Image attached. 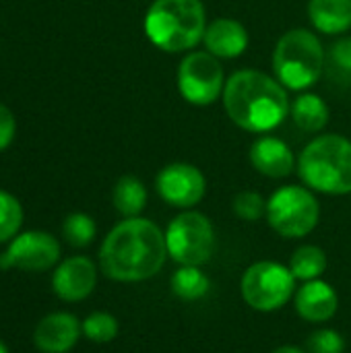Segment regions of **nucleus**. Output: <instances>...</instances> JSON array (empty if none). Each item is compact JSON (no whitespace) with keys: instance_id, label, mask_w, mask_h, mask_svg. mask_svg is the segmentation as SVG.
I'll return each instance as SVG.
<instances>
[{"instance_id":"12","label":"nucleus","mask_w":351,"mask_h":353,"mask_svg":"<svg viewBox=\"0 0 351 353\" xmlns=\"http://www.w3.org/2000/svg\"><path fill=\"white\" fill-rule=\"evenodd\" d=\"M97 285V267L87 256H68L54 267L52 290L62 302H83Z\"/></svg>"},{"instance_id":"23","label":"nucleus","mask_w":351,"mask_h":353,"mask_svg":"<svg viewBox=\"0 0 351 353\" xmlns=\"http://www.w3.org/2000/svg\"><path fill=\"white\" fill-rule=\"evenodd\" d=\"M23 225V207L6 190H0V244H8Z\"/></svg>"},{"instance_id":"13","label":"nucleus","mask_w":351,"mask_h":353,"mask_svg":"<svg viewBox=\"0 0 351 353\" xmlns=\"http://www.w3.org/2000/svg\"><path fill=\"white\" fill-rule=\"evenodd\" d=\"M83 335L81 321L70 312H52L43 316L35 331L33 343L41 353H68Z\"/></svg>"},{"instance_id":"10","label":"nucleus","mask_w":351,"mask_h":353,"mask_svg":"<svg viewBox=\"0 0 351 353\" xmlns=\"http://www.w3.org/2000/svg\"><path fill=\"white\" fill-rule=\"evenodd\" d=\"M60 263V242L50 232L29 230L17 234L0 254V269L41 273Z\"/></svg>"},{"instance_id":"2","label":"nucleus","mask_w":351,"mask_h":353,"mask_svg":"<svg viewBox=\"0 0 351 353\" xmlns=\"http://www.w3.org/2000/svg\"><path fill=\"white\" fill-rule=\"evenodd\" d=\"M223 105L234 124L248 132H269L290 114L283 85L261 70H238L223 87Z\"/></svg>"},{"instance_id":"20","label":"nucleus","mask_w":351,"mask_h":353,"mask_svg":"<svg viewBox=\"0 0 351 353\" xmlns=\"http://www.w3.org/2000/svg\"><path fill=\"white\" fill-rule=\"evenodd\" d=\"M327 265L329 261L325 250L314 244L300 246L290 259V271L294 273L296 281H304V283L319 279L327 271Z\"/></svg>"},{"instance_id":"15","label":"nucleus","mask_w":351,"mask_h":353,"mask_svg":"<svg viewBox=\"0 0 351 353\" xmlns=\"http://www.w3.org/2000/svg\"><path fill=\"white\" fill-rule=\"evenodd\" d=\"M252 168L267 178H288L296 168V157L288 143L277 137H261L250 147Z\"/></svg>"},{"instance_id":"19","label":"nucleus","mask_w":351,"mask_h":353,"mask_svg":"<svg viewBox=\"0 0 351 353\" xmlns=\"http://www.w3.org/2000/svg\"><path fill=\"white\" fill-rule=\"evenodd\" d=\"M112 203L124 219L139 217L147 205V188L139 178L122 176L112 190Z\"/></svg>"},{"instance_id":"8","label":"nucleus","mask_w":351,"mask_h":353,"mask_svg":"<svg viewBox=\"0 0 351 353\" xmlns=\"http://www.w3.org/2000/svg\"><path fill=\"white\" fill-rule=\"evenodd\" d=\"M242 298L257 312H275L283 308L294 292L296 277L290 267L275 261H261L250 265L242 275Z\"/></svg>"},{"instance_id":"25","label":"nucleus","mask_w":351,"mask_h":353,"mask_svg":"<svg viewBox=\"0 0 351 353\" xmlns=\"http://www.w3.org/2000/svg\"><path fill=\"white\" fill-rule=\"evenodd\" d=\"M232 209L244 221H259L267 215V201L254 190H242L234 196Z\"/></svg>"},{"instance_id":"21","label":"nucleus","mask_w":351,"mask_h":353,"mask_svg":"<svg viewBox=\"0 0 351 353\" xmlns=\"http://www.w3.org/2000/svg\"><path fill=\"white\" fill-rule=\"evenodd\" d=\"M172 292L176 298L184 302H197L205 298L211 290L209 277L201 271V267H180L172 275Z\"/></svg>"},{"instance_id":"30","label":"nucleus","mask_w":351,"mask_h":353,"mask_svg":"<svg viewBox=\"0 0 351 353\" xmlns=\"http://www.w3.org/2000/svg\"><path fill=\"white\" fill-rule=\"evenodd\" d=\"M0 353H10L8 352V347H6V343H4L2 339H0Z\"/></svg>"},{"instance_id":"16","label":"nucleus","mask_w":351,"mask_h":353,"mask_svg":"<svg viewBox=\"0 0 351 353\" xmlns=\"http://www.w3.org/2000/svg\"><path fill=\"white\" fill-rule=\"evenodd\" d=\"M207 52L217 58H238L248 48V31L244 25L236 19H215L207 25L205 37H203Z\"/></svg>"},{"instance_id":"9","label":"nucleus","mask_w":351,"mask_h":353,"mask_svg":"<svg viewBox=\"0 0 351 353\" xmlns=\"http://www.w3.org/2000/svg\"><path fill=\"white\" fill-rule=\"evenodd\" d=\"M178 91L192 105H211L223 95L225 79L219 58L209 52H190L178 66Z\"/></svg>"},{"instance_id":"6","label":"nucleus","mask_w":351,"mask_h":353,"mask_svg":"<svg viewBox=\"0 0 351 353\" xmlns=\"http://www.w3.org/2000/svg\"><path fill=\"white\" fill-rule=\"evenodd\" d=\"M168 254L180 267H203L215 252V230L207 215L182 211L166 230Z\"/></svg>"},{"instance_id":"24","label":"nucleus","mask_w":351,"mask_h":353,"mask_svg":"<svg viewBox=\"0 0 351 353\" xmlns=\"http://www.w3.org/2000/svg\"><path fill=\"white\" fill-rule=\"evenodd\" d=\"M83 335L93 343H110L118 337V319L110 312H91L83 323Z\"/></svg>"},{"instance_id":"7","label":"nucleus","mask_w":351,"mask_h":353,"mask_svg":"<svg viewBox=\"0 0 351 353\" xmlns=\"http://www.w3.org/2000/svg\"><path fill=\"white\" fill-rule=\"evenodd\" d=\"M321 205L304 186H283L267 201V221L283 238H304L314 232Z\"/></svg>"},{"instance_id":"11","label":"nucleus","mask_w":351,"mask_h":353,"mask_svg":"<svg viewBox=\"0 0 351 353\" xmlns=\"http://www.w3.org/2000/svg\"><path fill=\"white\" fill-rule=\"evenodd\" d=\"M155 188L163 203L186 211L203 201L207 182L199 168H194L190 163L176 161V163L166 165L157 174Z\"/></svg>"},{"instance_id":"1","label":"nucleus","mask_w":351,"mask_h":353,"mask_svg":"<svg viewBox=\"0 0 351 353\" xmlns=\"http://www.w3.org/2000/svg\"><path fill=\"white\" fill-rule=\"evenodd\" d=\"M166 234L157 223L128 217L114 225L99 248L101 273L118 283H139L155 277L168 259Z\"/></svg>"},{"instance_id":"18","label":"nucleus","mask_w":351,"mask_h":353,"mask_svg":"<svg viewBox=\"0 0 351 353\" xmlns=\"http://www.w3.org/2000/svg\"><path fill=\"white\" fill-rule=\"evenodd\" d=\"M290 114H292L294 124L308 134L321 132L329 124V105L325 103L323 97H319L314 93L300 95L290 105Z\"/></svg>"},{"instance_id":"22","label":"nucleus","mask_w":351,"mask_h":353,"mask_svg":"<svg viewBox=\"0 0 351 353\" xmlns=\"http://www.w3.org/2000/svg\"><path fill=\"white\" fill-rule=\"evenodd\" d=\"M97 225L87 213H70L62 223V238L72 248H85L95 240Z\"/></svg>"},{"instance_id":"28","label":"nucleus","mask_w":351,"mask_h":353,"mask_svg":"<svg viewBox=\"0 0 351 353\" xmlns=\"http://www.w3.org/2000/svg\"><path fill=\"white\" fill-rule=\"evenodd\" d=\"M14 132H17L14 116L4 103H0V151H4L12 143Z\"/></svg>"},{"instance_id":"17","label":"nucleus","mask_w":351,"mask_h":353,"mask_svg":"<svg viewBox=\"0 0 351 353\" xmlns=\"http://www.w3.org/2000/svg\"><path fill=\"white\" fill-rule=\"evenodd\" d=\"M308 19L321 33H345L351 27V0H310Z\"/></svg>"},{"instance_id":"4","label":"nucleus","mask_w":351,"mask_h":353,"mask_svg":"<svg viewBox=\"0 0 351 353\" xmlns=\"http://www.w3.org/2000/svg\"><path fill=\"white\" fill-rule=\"evenodd\" d=\"M302 182L323 194H351V141L341 134L317 137L298 159Z\"/></svg>"},{"instance_id":"14","label":"nucleus","mask_w":351,"mask_h":353,"mask_svg":"<svg viewBox=\"0 0 351 353\" xmlns=\"http://www.w3.org/2000/svg\"><path fill=\"white\" fill-rule=\"evenodd\" d=\"M294 306L300 319L306 323H327L337 314L339 298L333 285L327 281L314 279L306 281L296 294H294Z\"/></svg>"},{"instance_id":"29","label":"nucleus","mask_w":351,"mask_h":353,"mask_svg":"<svg viewBox=\"0 0 351 353\" xmlns=\"http://www.w3.org/2000/svg\"><path fill=\"white\" fill-rule=\"evenodd\" d=\"M271 353H304V352H302V350H298V347H292V345H283V347L273 350Z\"/></svg>"},{"instance_id":"26","label":"nucleus","mask_w":351,"mask_h":353,"mask_svg":"<svg viewBox=\"0 0 351 353\" xmlns=\"http://www.w3.org/2000/svg\"><path fill=\"white\" fill-rule=\"evenodd\" d=\"M345 339L333 329H319L308 337V353H343Z\"/></svg>"},{"instance_id":"5","label":"nucleus","mask_w":351,"mask_h":353,"mask_svg":"<svg viewBox=\"0 0 351 353\" xmlns=\"http://www.w3.org/2000/svg\"><path fill=\"white\" fill-rule=\"evenodd\" d=\"M327 54L317 33L308 29H292L283 33L273 50V70L277 81L292 89L302 91L312 87L325 68Z\"/></svg>"},{"instance_id":"27","label":"nucleus","mask_w":351,"mask_h":353,"mask_svg":"<svg viewBox=\"0 0 351 353\" xmlns=\"http://www.w3.org/2000/svg\"><path fill=\"white\" fill-rule=\"evenodd\" d=\"M329 66L335 74L341 77H351V37H341L337 39L327 54Z\"/></svg>"},{"instance_id":"3","label":"nucleus","mask_w":351,"mask_h":353,"mask_svg":"<svg viewBox=\"0 0 351 353\" xmlns=\"http://www.w3.org/2000/svg\"><path fill=\"white\" fill-rule=\"evenodd\" d=\"M207 29L205 6L201 0H153L145 14L149 41L170 54L192 50Z\"/></svg>"}]
</instances>
